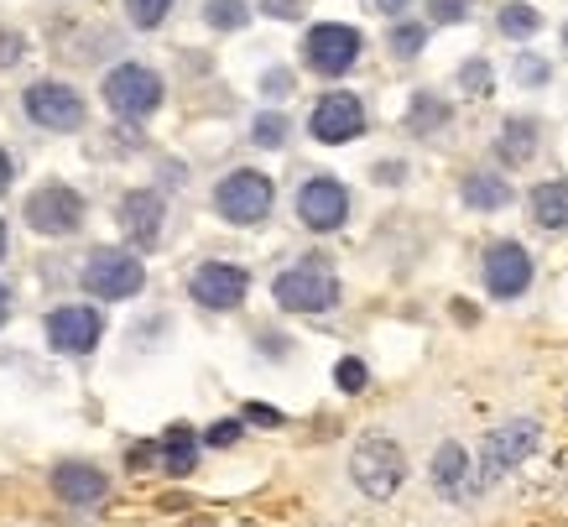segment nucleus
Masks as SVG:
<instances>
[{
    "mask_svg": "<svg viewBox=\"0 0 568 527\" xmlns=\"http://www.w3.org/2000/svg\"><path fill=\"white\" fill-rule=\"evenodd\" d=\"M537 444H543V423L537 418H506L500 429H491V439L480 444V459H474V491L500 486L521 459L537 455Z\"/></svg>",
    "mask_w": 568,
    "mask_h": 527,
    "instance_id": "f257e3e1",
    "label": "nucleus"
},
{
    "mask_svg": "<svg viewBox=\"0 0 568 527\" xmlns=\"http://www.w3.org/2000/svg\"><path fill=\"white\" fill-rule=\"evenodd\" d=\"M350 480L360 486V496H371V502H386V496H397L407 480V455L397 439H386V433H365L355 444V455H350Z\"/></svg>",
    "mask_w": 568,
    "mask_h": 527,
    "instance_id": "f03ea898",
    "label": "nucleus"
},
{
    "mask_svg": "<svg viewBox=\"0 0 568 527\" xmlns=\"http://www.w3.org/2000/svg\"><path fill=\"white\" fill-rule=\"evenodd\" d=\"M271 298L287 313H329L339 303V277L324 262H298V266H287V272H277Z\"/></svg>",
    "mask_w": 568,
    "mask_h": 527,
    "instance_id": "7ed1b4c3",
    "label": "nucleus"
},
{
    "mask_svg": "<svg viewBox=\"0 0 568 527\" xmlns=\"http://www.w3.org/2000/svg\"><path fill=\"white\" fill-rule=\"evenodd\" d=\"M271 204H277V189H271V178L256 168L230 172V178H219V189H214V209H219V219H230V225H261V219L271 215Z\"/></svg>",
    "mask_w": 568,
    "mask_h": 527,
    "instance_id": "20e7f679",
    "label": "nucleus"
},
{
    "mask_svg": "<svg viewBox=\"0 0 568 527\" xmlns=\"http://www.w3.org/2000/svg\"><path fill=\"white\" fill-rule=\"evenodd\" d=\"M84 288L95 292V298H105V303L136 298L146 288L142 256H131L120 245H99V251H89V262H84Z\"/></svg>",
    "mask_w": 568,
    "mask_h": 527,
    "instance_id": "39448f33",
    "label": "nucleus"
},
{
    "mask_svg": "<svg viewBox=\"0 0 568 527\" xmlns=\"http://www.w3.org/2000/svg\"><path fill=\"white\" fill-rule=\"evenodd\" d=\"M105 105L125 120L152 116L162 105V79H157V69H146V63H116V69L105 73Z\"/></svg>",
    "mask_w": 568,
    "mask_h": 527,
    "instance_id": "423d86ee",
    "label": "nucleus"
},
{
    "mask_svg": "<svg viewBox=\"0 0 568 527\" xmlns=\"http://www.w3.org/2000/svg\"><path fill=\"white\" fill-rule=\"evenodd\" d=\"M26 225L37 236H73L84 225V193L69 183H43L26 199Z\"/></svg>",
    "mask_w": 568,
    "mask_h": 527,
    "instance_id": "0eeeda50",
    "label": "nucleus"
},
{
    "mask_svg": "<svg viewBox=\"0 0 568 527\" xmlns=\"http://www.w3.org/2000/svg\"><path fill=\"white\" fill-rule=\"evenodd\" d=\"M303 58H309L313 73H324V79H339V73L355 69L360 58V32L345 22H318L309 26V37H303Z\"/></svg>",
    "mask_w": 568,
    "mask_h": 527,
    "instance_id": "6e6552de",
    "label": "nucleus"
},
{
    "mask_svg": "<svg viewBox=\"0 0 568 527\" xmlns=\"http://www.w3.org/2000/svg\"><path fill=\"white\" fill-rule=\"evenodd\" d=\"M189 292L198 309H214V313H230L245 303V292H251V272L235 262H204L193 266L189 277Z\"/></svg>",
    "mask_w": 568,
    "mask_h": 527,
    "instance_id": "1a4fd4ad",
    "label": "nucleus"
},
{
    "mask_svg": "<svg viewBox=\"0 0 568 527\" xmlns=\"http://www.w3.org/2000/svg\"><path fill=\"white\" fill-rule=\"evenodd\" d=\"M22 105H26V120H32V125L58 131V136H69V131L84 125V99H78V89H69V84L43 79V84H32L22 95Z\"/></svg>",
    "mask_w": 568,
    "mask_h": 527,
    "instance_id": "9d476101",
    "label": "nucleus"
},
{
    "mask_svg": "<svg viewBox=\"0 0 568 527\" xmlns=\"http://www.w3.org/2000/svg\"><path fill=\"white\" fill-rule=\"evenodd\" d=\"M43 330H48V345L52 350H63V356H89L105 335V313L89 309V303H63V309H52L43 319Z\"/></svg>",
    "mask_w": 568,
    "mask_h": 527,
    "instance_id": "9b49d317",
    "label": "nucleus"
},
{
    "mask_svg": "<svg viewBox=\"0 0 568 527\" xmlns=\"http://www.w3.org/2000/svg\"><path fill=\"white\" fill-rule=\"evenodd\" d=\"M298 219L318 230V236H329L339 230L345 219H350V189L339 183V178H309L303 189H298Z\"/></svg>",
    "mask_w": 568,
    "mask_h": 527,
    "instance_id": "f8f14e48",
    "label": "nucleus"
},
{
    "mask_svg": "<svg viewBox=\"0 0 568 527\" xmlns=\"http://www.w3.org/2000/svg\"><path fill=\"white\" fill-rule=\"evenodd\" d=\"M485 288L500 303H511V298H521V292L532 288V256H527L521 240H496L485 251Z\"/></svg>",
    "mask_w": 568,
    "mask_h": 527,
    "instance_id": "ddd939ff",
    "label": "nucleus"
},
{
    "mask_svg": "<svg viewBox=\"0 0 568 527\" xmlns=\"http://www.w3.org/2000/svg\"><path fill=\"white\" fill-rule=\"evenodd\" d=\"M309 131L318 136V142H355L360 131H365V105H360L350 89H329V95L313 105V116H309Z\"/></svg>",
    "mask_w": 568,
    "mask_h": 527,
    "instance_id": "4468645a",
    "label": "nucleus"
},
{
    "mask_svg": "<svg viewBox=\"0 0 568 527\" xmlns=\"http://www.w3.org/2000/svg\"><path fill=\"white\" fill-rule=\"evenodd\" d=\"M162 219H167V199L157 189H131L120 199V230L142 251H152L162 240Z\"/></svg>",
    "mask_w": 568,
    "mask_h": 527,
    "instance_id": "2eb2a0df",
    "label": "nucleus"
},
{
    "mask_svg": "<svg viewBox=\"0 0 568 527\" xmlns=\"http://www.w3.org/2000/svg\"><path fill=\"white\" fill-rule=\"evenodd\" d=\"M427 476H433V486H438V496H449V502H470V496H480V491H474V455L459 444V439H444V444L433 450Z\"/></svg>",
    "mask_w": 568,
    "mask_h": 527,
    "instance_id": "dca6fc26",
    "label": "nucleus"
},
{
    "mask_svg": "<svg viewBox=\"0 0 568 527\" xmlns=\"http://www.w3.org/2000/svg\"><path fill=\"white\" fill-rule=\"evenodd\" d=\"M52 496H63L69 506H99L110 496V480L89 459H58L52 465Z\"/></svg>",
    "mask_w": 568,
    "mask_h": 527,
    "instance_id": "f3484780",
    "label": "nucleus"
},
{
    "mask_svg": "<svg viewBox=\"0 0 568 527\" xmlns=\"http://www.w3.org/2000/svg\"><path fill=\"white\" fill-rule=\"evenodd\" d=\"M527 209H532V225L537 230H568V183L564 178H547L527 193Z\"/></svg>",
    "mask_w": 568,
    "mask_h": 527,
    "instance_id": "a211bd4d",
    "label": "nucleus"
},
{
    "mask_svg": "<svg viewBox=\"0 0 568 527\" xmlns=\"http://www.w3.org/2000/svg\"><path fill=\"white\" fill-rule=\"evenodd\" d=\"M532 152H537V120L511 116L506 125H500V136H496V157L506 163V168H527Z\"/></svg>",
    "mask_w": 568,
    "mask_h": 527,
    "instance_id": "6ab92c4d",
    "label": "nucleus"
},
{
    "mask_svg": "<svg viewBox=\"0 0 568 527\" xmlns=\"http://www.w3.org/2000/svg\"><path fill=\"white\" fill-rule=\"evenodd\" d=\"M459 193H464V204H470V209H480V215H496V209H506V204H511V183H506L500 172H470Z\"/></svg>",
    "mask_w": 568,
    "mask_h": 527,
    "instance_id": "aec40b11",
    "label": "nucleus"
},
{
    "mask_svg": "<svg viewBox=\"0 0 568 527\" xmlns=\"http://www.w3.org/2000/svg\"><path fill=\"white\" fill-rule=\"evenodd\" d=\"M449 125V99L433 95V89H418L412 105H407V131L412 136H433V131H444Z\"/></svg>",
    "mask_w": 568,
    "mask_h": 527,
    "instance_id": "412c9836",
    "label": "nucleus"
},
{
    "mask_svg": "<svg viewBox=\"0 0 568 527\" xmlns=\"http://www.w3.org/2000/svg\"><path fill=\"white\" fill-rule=\"evenodd\" d=\"M193 465H198V439H193L189 423H172L162 433V470L167 476H189Z\"/></svg>",
    "mask_w": 568,
    "mask_h": 527,
    "instance_id": "4be33fe9",
    "label": "nucleus"
},
{
    "mask_svg": "<svg viewBox=\"0 0 568 527\" xmlns=\"http://www.w3.org/2000/svg\"><path fill=\"white\" fill-rule=\"evenodd\" d=\"M500 37H511V43H527V37H537L543 32V16H537V5H527V0H511V5H500Z\"/></svg>",
    "mask_w": 568,
    "mask_h": 527,
    "instance_id": "5701e85b",
    "label": "nucleus"
},
{
    "mask_svg": "<svg viewBox=\"0 0 568 527\" xmlns=\"http://www.w3.org/2000/svg\"><path fill=\"white\" fill-rule=\"evenodd\" d=\"M204 22H209L214 32H240V26L251 22V5H245V0H209V5H204Z\"/></svg>",
    "mask_w": 568,
    "mask_h": 527,
    "instance_id": "b1692460",
    "label": "nucleus"
},
{
    "mask_svg": "<svg viewBox=\"0 0 568 527\" xmlns=\"http://www.w3.org/2000/svg\"><path fill=\"white\" fill-rule=\"evenodd\" d=\"M287 131H292V125H287V116H282V110H261V116H256V125H251V142H256V146H266V152H277V146L287 142Z\"/></svg>",
    "mask_w": 568,
    "mask_h": 527,
    "instance_id": "393cba45",
    "label": "nucleus"
},
{
    "mask_svg": "<svg viewBox=\"0 0 568 527\" xmlns=\"http://www.w3.org/2000/svg\"><path fill=\"white\" fill-rule=\"evenodd\" d=\"M386 43H391V52H397V58H418V52L427 48V26L423 22H397Z\"/></svg>",
    "mask_w": 568,
    "mask_h": 527,
    "instance_id": "a878e982",
    "label": "nucleus"
},
{
    "mask_svg": "<svg viewBox=\"0 0 568 527\" xmlns=\"http://www.w3.org/2000/svg\"><path fill=\"white\" fill-rule=\"evenodd\" d=\"M459 89H464V95H491V89H496V73H491V63H485V58H470V63H464V69H459Z\"/></svg>",
    "mask_w": 568,
    "mask_h": 527,
    "instance_id": "bb28decb",
    "label": "nucleus"
},
{
    "mask_svg": "<svg viewBox=\"0 0 568 527\" xmlns=\"http://www.w3.org/2000/svg\"><path fill=\"white\" fill-rule=\"evenodd\" d=\"M334 386L339 392H365L371 386V371H365V360L360 356H345L339 366H334Z\"/></svg>",
    "mask_w": 568,
    "mask_h": 527,
    "instance_id": "cd10ccee",
    "label": "nucleus"
},
{
    "mask_svg": "<svg viewBox=\"0 0 568 527\" xmlns=\"http://www.w3.org/2000/svg\"><path fill=\"white\" fill-rule=\"evenodd\" d=\"M172 11V0H125V16L142 26V32H152V26H162V16Z\"/></svg>",
    "mask_w": 568,
    "mask_h": 527,
    "instance_id": "c85d7f7f",
    "label": "nucleus"
},
{
    "mask_svg": "<svg viewBox=\"0 0 568 527\" xmlns=\"http://www.w3.org/2000/svg\"><path fill=\"white\" fill-rule=\"evenodd\" d=\"M547 79H553V63L537 58V52H521V58H517V84H527V89H543Z\"/></svg>",
    "mask_w": 568,
    "mask_h": 527,
    "instance_id": "c756f323",
    "label": "nucleus"
},
{
    "mask_svg": "<svg viewBox=\"0 0 568 527\" xmlns=\"http://www.w3.org/2000/svg\"><path fill=\"white\" fill-rule=\"evenodd\" d=\"M470 16V0H427V22L433 26H454Z\"/></svg>",
    "mask_w": 568,
    "mask_h": 527,
    "instance_id": "7c9ffc66",
    "label": "nucleus"
},
{
    "mask_svg": "<svg viewBox=\"0 0 568 527\" xmlns=\"http://www.w3.org/2000/svg\"><path fill=\"white\" fill-rule=\"evenodd\" d=\"M309 0H261V16H277V22H298Z\"/></svg>",
    "mask_w": 568,
    "mask_h": 527,
    "instance_id": "2f4dec72",
    "label": "nucleus"
},
{
    "mask_svg": "<svg viewBox=\"0 0 568 527\" xmlns=\"http://www.w3.org/2000/svg\"><path fill=\"white\" fill-rule=\"evenodd\" d=\"M261 95H271V99L292 95V73H287V69H266V73H261Z\"/></svg>",
    "mask_w": 568,
    "mask_h": 527,
    "instance_id": "473e14b6",
    "label": "nucleus"
},
{
    "mask_svg": "<svg viewBox=\"0 0 568 527\" xmlns=\"http://www.w3.org/2000/svg\"><path fill=\"white\" fill-rule=\"evenodd\" d=\"M235 439H240V423H235V418H219V423L204 433V444H214V450H230Z\"/></svg>",
    "mask_w": 568,
    "mask_h": 527,
    "instance_id": "72a5a7b5",
    "label": "nucleus"
},
{
    "mask_svg": "<svg viewBox=\"0 0 568 527\" xmlns=\"http://www.w3.org/2000/svg\"><path fill=\"white\" fill-rule=\"evenodd\" d=\"M245 423H261V429H282V412L271 403H245Z\"/></svg>",
    "mask_w": 568,
    "mask_h": 527,
    "instance_id": "f704fd0d",
    "label": "nucleus"
},
{
    "mask_svg": "<svg viewBox=\"0 0 568 527\" xmlns=\"http://www.w3.org/2000/svg\"><path fill=\"white\" fill-rule=\"evenodd\" d=\"M26 43L16 37V32H0V69H11V63H22Z\"/></svg>",
    "mask_w": 568,
    "mask_h": 527,
    "instance_id": "c9c22d12",
    "label": "nucleus"
},
{
    "mask_svg": "<svg viewBox=\"0 0 568 527\" xmlns=\"http://www.w3.org/2000/svg\"><path fill=\"white\" fill-rule=\"evenodd\" d=\"M402 178H407L402 163H380L376 168V183H402Z\"/></svg>",
    "mask_w": 568,
    "mask_h": 527,
    "instance_id": "e433bc0d",
    "label": "nucleus"
},
{
    "mask_svg": "<svg viewBox=\"0 0 568 527\" xmlns=\"http://www.w3.org/2000/svg\"><path fill=\"white\" fill-rule=\"evenodd\" d=\"M11 178H16V163H11V152L0 146V193L11 189Z\"/></svg>",
    "mask_w": 568,
    "mask_h": 527,
    "instance_id": "4c0bfd02",
    "label": "nucleus"
},
{
    "mask_svg": "<svg viewBox=\"0 0 568 527\" xmlns=\"http://www.w3.org/2000/svg\"><path fill=\"white\" fill-rule=\"evenodd\" d=\"M371 5H376L380 16H402V11L412 5V0H371Z\"/></svg>",
    "mask_w": 568,
    "mask_h": 527,
    "instance_id": "58836bf2",
    "label": "nucleus"
},
{
    "mask_svg": "<svg viewBox=\"0 0 568 527\" xmlns=\"http://www.w3.org/2000/svg\"><path fill=\"white\" fill-rule=\"evenodd\" d=\"M5 319H11V288L0 283V324H5Z\"/></svg>",
    "mask_w": 568,
    "mask_h": 527,
    "instance_id": "ea45409f",
    "label": "nucleus"
},
{
    "mask_svg": "<svg viewBox=\"0 0 568 527\" xmlns=\"http://www.w3.org/2000/svg\"><path fill=\"white\" fill-rule=\"evenodd\" d=\"M5 251H11V230H5V219H0V262H5Z\"/></svg>",
    "mask_w": 568,
    "mask_h": 527,
    "instance_id": "a19ab883",
    "label": "nucleus"
},
{
    "mask_svg": "<svg viewBox=\"0 0 568 527\" xmlns=\"http://www.w3.org/2000/svg\"><path fill=\"white\" fill-rule=\"evenodd\" d=\"M564 48H568V26H564Z\"/></svg>",
    "mask_w": 568,
    "mask_h": 527,
    "instance_id": "79ce46f5",
    "label": "nucleus"
}]
</instances>
